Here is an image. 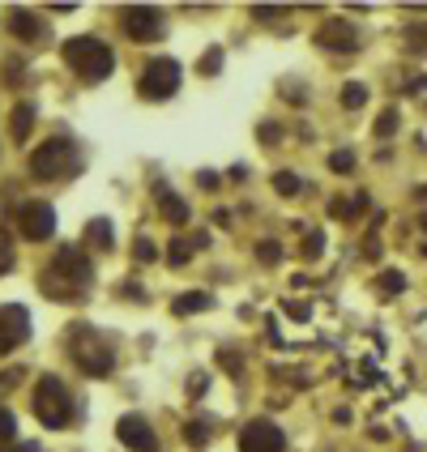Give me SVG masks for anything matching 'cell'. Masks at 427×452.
Wrapping results in <instances>:
<instances>
[{
  "mask_svg": "<svg viewBox=\"0 0 427 452\" xmlns=\"http://www.w3.org/2000/svg\"><path fill=\"white\" fill-rule=\"evenodd\" d=\"M192 260V244L180 235V239H171V248H167V265H188Z\"/></svg>",
  "mask_w": 427,
  "mask_h": 452,
  "instance_id": "cell-22",
  "label": "cell"
},
{
  "mask_svg": "<svg viewBox=\"0 0 427 452\" xmlns=\"http://www.w3.org/2000/svg\"><path fill=\"white\" fill-rule=\"evenodd\" d=\"M256 260H261V265H278V260H282V244H278V239H261V244H256Z\"/></svg>",
  "mask_w": 427,
  "mask_h": 452,
  "instance_id": "cell-20",
  "label": "cell"
},
{
  "mask_svg": "<svg viewBox=\"0 0 427 452\" xmlns=\"http://www.w3.org/2000/svg\"><path fill=\"white\" fill-rule=\"evenodd\" d=\"M320 252H325V235H320V231H303V256L312 260Z\"/></svg>",
  "mask_w": 427,
  "mask_h": 452,
  "instance_id": "cell-28",
  "label": "cell"
},
{
  "mask_svg": "<svg viewBox=\"0 0 427 452\" xmlns=\"http://www.w3.org/2000/svg\"><path fill=\"white\" fill-rule=\"evenodd\" d=\"M26 337H30V312L18 303L0 307V354H13Z\"/></svg>",
  "mask_w": 427,
  "mask_h": 452,
  "instance_id": "cell-10",
  "label": "cell"
},
{
  "mask_svg": "<svg viewBox=\"0 0 427 452\" xmlns=\"http://www.w3.org/2000/svg\"><path fill=\"white\" fill-rule=\"evenodd\" d=\"M116 435H120V444H124L129 452H158V435L150 431V423H145L141 414H124V418L116 423Z\"/></svg>",
  "mask_w": 427,
  "mask_h": 452,
  "instance_id": "cell-12",
  "label": "cell"
},
{
  "mask_svg": "<svg viewBox=\"0 0 427 452\" xmlns=\"http://www.w3.org/2000/svg\"><path fill=\"white\" fill-rule=\"evenodd\" d=\"M252 18H265V22H270V18H287V9H282V5H256Z\"/></svg>",
  "mask_w": 427,
  "mask_h": 452,
  "instance_id": "cell-32",
  "label": "cell"
},
{
  "mask_svg": "<svg viewBox=\"0 0 427 452\" xmlns=\"http://www.w3.org/2000/svg\"><path fill=\"white\" fill-rule=\"evenodd\" d=\"M158 213H163L171 226H184L188 222V201H180L171 188H158Z\"/></svg>",
  "mask_w": 427,
  "mask_h": 452,
  "instance_id": "cell-13",
  "label": "cell"
},
{
  "mask_svg": "<svg viewBox=\"0 0 427 452\" xmlns=\"http://www.w3.org/2000/svg\"><path fill=\"white\" fill-rule=\"evenodd\" d=\"M423 256H427V248H423Z\"/></svg>",
  "mask_w": 427,
  "mask_h": 452,
  "instance_id": "cell-39",
  "label": "cell"
},
{
  "mask_svg": "<svg viewBox=\"0 0 427 452\" xmlns=\"http://www.w3.org/2000/svg\"><path fill=\"white\" fill-rule=\"evenodd\" d=\"M218 363H223L231 375H239V354H231V350H218Z\"/></svg>",
  "mask_w": 427,
  "mask_h": 452,
  "instance_id": "cell-33",
  "label": "cell"
},
{
  "mask_svg": "<svg viewBox=\"0 0 427 452\" xmlns=\"http://www.w3.org/2000/svg\"><path fill=\"white\" fill-rule=\"evenodd\" d=\"M0 452H39L34 444H26V448H0Z\"/></svg>",
  "mask_w": 427,
  "mask_h": 452,
  "instance_id": "cell-37",
  "label": "cell"
},
{
  "mask_svg": "<svg viewBox=\"0 0 427 452\" xmlns=\"http://www.w3.org/2000/svg\"><path fill=\"white\" fill-rule=\"evenodd\" d=\"M73 166H77V158H73V145L65 137H51L30 154V175L34 180H60V175L73 171Z\"/></svg>",
  "mask_w": 427,
  "mask_h": 452,
  "instance_id": "cell-4",
  "label": "cell"
},
{
  "mask_svg": "<svg viewBox=\"0 0 427 452\" xmlns=\"http://www.w3.org/2000/svg\"><path fill=\"white\" fill-rule=\"evenodd\" d=\"M94 252H107V248H112L116 239H112V222H107V218H90L86 222V235H81Z\"/></svg>",
  "mask_w": 427,
  "mask_h": 452,
  "instance_id": "cell-14",
  "label": "cell"
},
{
  "mask_svg": "<svg viewBox=\"0 0 427 452\" xmlns=\"http://www.w3.org/2000/svg\"><path fill=\"white\" fill-rule=\"evenodd\" d=\"M34 414H39V423L43 427H65L69 418H73V397H69V388L56 380V375H39V384H34Z\"/></svg>",
  "mask_w": 427,
  "mask_h": 452,
  "instance_id": "cell-3",
  "label": "cell"
},
{
  "mask_svg": "<svg viewBox=\"0 0 427 452\" xmlns=\"http://www.w3.org/2000/svg\"><path fill=\"white\" fill-rule=\"evenodd\" d=\"M223 69V47H209L205 55H201V65H197V73L201 77H214V73H218Z\"/></svg>",
  "mask_w": 427,
  "mask_h": 452,
  "instance_id": "cell-23",
  "label": "cell"
},
{
  "mask_svg": "<svg viewBox=\"0 0 427 452\" xmlns=\"http://www.w3.org/2000/svg\"><path fill=\"white\" fill-rule=\"evenodd\" d=\"M197 184H201V188H218V175H214V171H201Z\"/></svg>",
  "mask_w": 427,
  "mask_h": 452,
  "instance_id": "cell-36",
  "label": "cell"
},
{
  "mask_svg": "<svg viewBox=\"0 0 427 452\" xmlns=\"http://www.w3.org/2000/svg\"><path fill=\"white\" fill-rule=\"evenodd\" d=\"M398 133V107H385L376 116V137H393Z\"/></svg>",
  "mask_w": 427,
  "mask_h": 452,
  "instance_id": "cell-25",
  "label": "cell"
},
{
  "mask_svg": "<svg viewBox=\"0 0 427 452\" xmlns=\"http://www.w3.org/2000/svg\"><path fill=\"white\" fill-rule=\"evenodd\" d=\"M9 30H13L18 39H39V18H34L30 9H13V13H9Z\"/></svg>",
  "mask_w": 427,
  "mask_h": 452,
  "instance_id": "cell-17",
  "label": "cell"
},
{
  "mask_svg": "<svg viewBox=\"0 0 427 452\" xmlns=\"http://www.w3.org/2000/svg\"><path fill=\"white\" fill-rule=\"evenodd\" d=\"M419 226H423V231H427V213H423V218H419Z\"/></svg>",
  "mask_w": 427,
  "mask_h": 452,
  "instance_id": "cell-38",
  "label": "cell"
},
{
  "mask_svg": "<svg viewBox=\"0 0 427 452\" xmlns=\"http://www.w3.org/2000/svg\"><path fill=\"white\" fill-rule=\"evenodd\" d=\"M239 452H287V435L270 418H252L239 431Z\"/></svg>",
  "mask_w": 427,
  "mask_h": 452,
  "instance_id": "cell-7",
  "label": "cell"
},
{
  "mask_svg": "<svg viewBox=\"0 0 427 452\" xmlns=\"http://www.w3.org/2000/svg\"><path fill=\"white\" fill-rule=\"evenodd\" d=\"M73 359H77V367L86 371V375H107V371H112V346H103L98 342V337L86 328V324H77V337H73Z\"/></svg>",
  "mask_w": 427,
  "mask_h": 452,
  "instance_id": "cell-6",
  "label": "cell"
},
{
  "mask_svg": "<svg viewBox=\"0 0 427 452\" xmlns=\"http://www.w3.org/2000/svg\"><path fill=\"white\" fill-rule=\"evenodd\" d=\"M376 291H381V299H389V295H398V291H406V277H402L398 269H385V273L376 277Z\"/></svg>",
  "mask_w": 427,
  "mask_h": 452,
  "instance_id": "cell-18",
  "label": "cell"
},
{
  "mask_svg": "<svg viewBox=\"0 0 427 452\" xmlns=\"http://www.w3.org/2000/svg\"><path fill=\"white\" fill-rule=\"evenodd\" d=\"M209 307H214V295H205V291H184V295L171 303L176 316H197V312H209Z\"/></svg>",
  "mask_w": 427,
  "mask_h": 452,
  "instance_id": "cell-15",
  "label": "cell"
},
{
  "mask_svg": "<svg viewBox=\"0 0 427 452\" xmlns=\"http://www.w3.org/2000/svg\"><path fill=\"white\" fill-rule=\"evenodd\" d=\"M184 439H188L192 448H205V444H209V431H205V423H184Z\"/></svg>",
  "mask_w": 427,
  "mask_h": 452,
  "instance_id": "cell-27",
  "label": "cell"
},
{
  "mask_svg": "<svg viewBox=\"0 0 427 452\" xmlns=\"http://www.w3.org/2000/svg\"><path fill=\"white\" fill-rule=\"evenodd\" d=\"M90 277H94L90 260H86L77 248H60V256H56V265H51V273L43 277V291H47V299L73 303V299L90 286Z\"/></svg>",
  "mask_w": 427,
  "mask_h": 452,
  "instance_id": "cell-1",
  "label": "cell"
},
{
  "mask_svg": "<svg viewBox=\"0 0 427 452\" xmlns=\"http://www.w3.org/2000/svg\"><path fill=\"white\" fill-rule=\"evenodd\" d=\"M180 77H184V69H180L176 60H167V55H158V60H150V65H145V73H141L137 90H141V98H145V102H167V98L180 90Z\"/></svg>",
  "mask_w": 427,
  "mask_h": 452,
  "instance_id": "cell-5",
  "label": "cell"
},
{
  "mask_svg": "<svg viewBox=\"0 0 427 452\" xmlns=\"http://www.w3.org/2000/svg\"><path fill=\"white\" fill-rule=\"evenodd\" d=\"M9 439H18V418L9 410H0V444H9Z\"/></svg>",
  "mask_w": 427,
  "mask_h": 452,
  "instance_id": "cell-29",
  "label": "cell"
},
{
  "mask_svg": "<svg viewBox=\"0 0 427 452\" xmlns=\"http://www.w3.org/2000/svg\"><path fill=\"white\" fill-rule=\"evenodd\" d=\"M133 260H137V265H154V260H158V244L141 235V239L133 244Z\"/></svg>",
  "mask_w": 427,
  "mask_h": 452,
  "instance_id": "cell-21",
  "label": "cell"
},
{
  "mask_svg": "<svg viewBox=\"0 0 427 452\" xmlns=\"http://www.w3.org/2000/svg\"><path fill=\"white\" fill-rule=\"evenodd\" d=\"M256 137H261L265 145H278V141H282V128H278L274 120H265V124H256Z\"/></svg>",
  "mask_w": 427,
  "mask_h": 452,
  "instance_id": "cell-30",
  "label": "cell"
},
{
  "mask_svg": "<svg viewBox=\"0 0 427 452\" xmlns=\"http://www.w3.org/2000/svg\"><path fill=\"white\" fill-rule=\"evenodd\" d=\"M406 39H410V47H427V30H423V26H410Z\"/></svg>",
  "mask_w": 427,
  "mask_h": 452,
  "instance_id": "cell-34",
  "label": "cell"
},
{
  "mask_svg": "<svg viewBox=\"0 0 427 452\" xmlns=\"http://www.w3.org/2000/svg\"><path fill=\"white\" fill-rule=\"evenodd\" d=\"M316 47L338 51V55H350V51L359 47V30H355V22H342V18L320 22V30H316Z\"/></svg>",
  "mask_w": 427,
  "mask_h": 452,
  "instance_id": "cell-11",
  "label": "cell"
},
{
  "mask_svg": "<svg viewBox=\"0 0 427 452\" xmlns=\"http://www.w3.org/2000/svg\"><path fill=\"white\" fill-rule=\"evenodd\" d=\"M274 188H278V197H299V175H291V171H278L274 175Z\"/></svg>",
  "mask_w": 427,
  "mask_h": 452,
  "instance_id": "cell-24",
  "label": "cell"
},
{
  "mask_svg": "<svg viewBox=\"0 0 427 452\" xmlns=\"http://www.w3.org/2000/svg\"><path fill=\"white\" fill-rule=\"evenodd\" d=\"M329 166H334L338 175H350V171H355V154H350V149H334V154H329Z\"/></svg>",
  "mask_w": 427,
  "mask_h": 452,
  "instance_id": "cell-26",
  "label": "cell"
},
{
  "mask_svg": "<svg viewBox=\"0 0 427 452\" xmlns=\"http://www.w3.org/2000/svg\"><path fill=\"white\" fill-rule=\"evenodd\" d=\"M18 231H22V239H30V244L51 239V235H56V209L43 205V201L22 205V209H18Z\"/></svg>",
  "mask_w": 427,
  "mask_h": 452,
  "instance_id": "cell-8",
  "label": "cell"
},
{
  "mask_svg": "<svg viewBox=\"0 0 427 452\" xmlns=\"http://www.w3.org/2000/svg\"><path fill=\"white\" fill-rule=\"evenodd\" d=\"M205 384H209V380H205V375H201V371H197V375H192V380H188V392H192V397H201V392H205Z\"/></svg>",
  "mask_w": 427,
  "mask_h": 452,
  "instance_id": "cell-35",
  "label": "cell"
},
{
  "mask_svg": "<svg viewBox=\"0 0 427 452\" xmlns=\"http://www.w3.org/2000/svg\"><path fill=\"white\" fill-rule=\"evenodd\" d=\"M30 128H34V107H30V102H18L13 116H9V133H13V141L22 145V141L30 137Z\"/></svg>",
  "mask_w": 427,
  "mask_h": 452,
  "instance_id": "cell-16",
  "label": "cell"
},
{
  "mask_svg": "<svg viewBox=\"0 0 427 452\" xmlns=\"http://www.w3.org/2000/svg\"><path fill=\"white\" fill-rule=\"evenodd\" d=\"M60 55H65V65H69L81 81H103V77H112V69H116L112 47H107L103 39H94V34L69 39V43L60 47Z\"/></svg>",
  "mask_w": 427,
  "mask_h": 452,
  "instance_id": "cell-2",
  "label": "cell"
},
{
  "mask_svg": "<svg viewBox=\"0 0 427 452\" xmlns=\"http://www.w3.org/2000/svg\"><path fill=\"white\" fill-rule=\"evenodd\" d=\"M282 312H287L291 320H308V316H312V307H308L303 299H282Z\"/></svg>",
  "mask_w": 427,
  "mask_h": 452,
  "instance_id": "cell-31",
  "label": "cell"
},
{
  "mask_svg": "<svg viewBox=\"0 0 427 452\" xmlns=\"http://www.w3.org/2000/svg\"><path fill=\"white\" fill-rule=\"evenodd\" d=\"M363 102H367V86H363V81H346V86H342V107H346V111H359Z\"/></svg>",
  "mask_w": 427,
  "mask_h": 452,
  "instance_id": "cell-19",
  "label": "cell"
},
{
  "mask_svg": "<svg viewBox=\"0 0 427 452\" xmlns=\"http://www.w3.org/2000/svg\"><path fill=\"white\" fill-rule=\"evenodd\" d=\"M120 26H124L129 39L150 43V39L163 34V13L150 9V5H124V9H120Z\"/></svg>",
  "mask_w": 427,
  "mask_h": 452,
  "instance_id": "cell-9",
  "label": "cell"
}]
</instances>
